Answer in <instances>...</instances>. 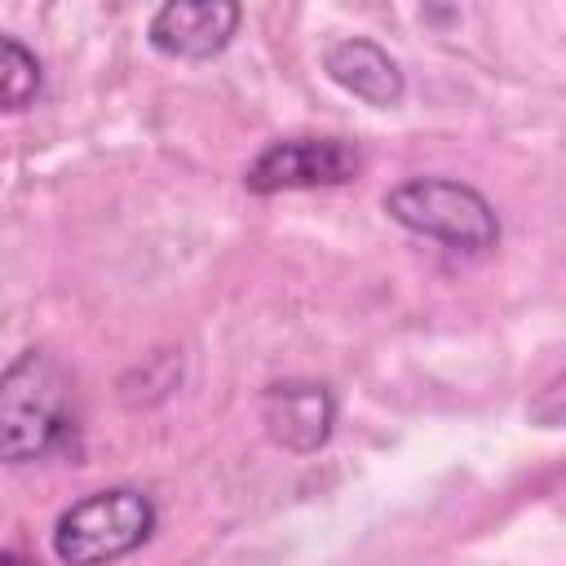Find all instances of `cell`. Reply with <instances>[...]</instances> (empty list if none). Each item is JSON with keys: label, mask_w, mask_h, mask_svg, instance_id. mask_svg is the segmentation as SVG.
Listing matches in <instances>:
<instances>
[{"label": "cell", "mask_w": 566, "mask_h": 566, "mask_svg": "<svg viewBox=\"0 0 566 566\" xmlns=\"http://www.w3.org/2000/svg\"><path fill=\"white\" fill-rule=\"evenodd\" d=\"M71 424V385L44 349L18 354L0 376V460L31 464Z\"/></svg>", "instance_id": "cell-1"}, {"label": "cell", "mask_w": 566, "mask_h": 566, "mask_svg": "<svg viewBox=\"0 0 566 566\" xmlns=\"http://www.w3.org/2000/svg\"><path fill=\"white\" fill-rule=\"evenodd\" d=\"M385 212L398 226L424 239H438L455 252H486L500 239V221L486 195H478L464 181H447V177H411L394 186L385 195Z\"/></svg>", "instance_id": "cell-2"}, {"label": "cell", "mask_w": 566, "mask_h": 566, "mask_svg": "<svg viewBox=\"0 0 566 566\" xmlns=\"http://www.w3.org/2000/svg\"><path fill=\"white\" fill-rule=\"evenodd\" d=\"M155 531V504L133 486L93 491L71 504L53 526V553L71 566L111 562L142 548Z\"/></svg>", "instance_id": "cell-3"}, {"label": "cell", "mask_w": 566, "mask_h": 566, "mask_svg": "<svg viewBox=\"0 0 566 566\" xmlns=\"http://www.w3.org/2000/svg\"><path fill=\"white\" fill-rule=\"evenodd\" d=\"M363 168L358 150L340 137H283L270 142L243 172V186L252 195H279V190H314V186H345Z\"/></svg>", "instance_id": "cell-4"}, {"label": "cell", "mask_w": 566, "mask_h": 566, "mask_svg": "<svg viewBox=\"0 0 566 566\" xmlns=\"http://www.w3.org/2000/svg\"><path fill=\"white\" fill-rule=\"evenodd\" d=\"M239 31V0H164L146 27L164 57L208 62Z\"/></svg>", "instance_id": "cell-5"}, {"label": "cell", "mask_w": 566, "mask_h": 566, "mask_svg": "<svg viewBox=\"0 0 566 566\" xmlns=\"http://www.w3.org/2000/svg\"><path fill=\"white\" fill-rule=\"evenodd\" d=\"M261 420L279 447L305 455V451H318L327 442L332 420H336V402H332L327 385L283 380V385H270L261 394Z\"/></svg>", "instance_id": "cell-6"}, {"label": "cell", "mask_w": 566, "mask_h": 566, "mask_svg": "<svg viewBox=\"0 0 566 566\" xmlns=\"http://www.w3.org/2000/svg\"><path fill=\"white\" fill-rule=\"evenodd\" d=\"M323 66H327V75L345 93L363 97L367 106H394V102H402V88H407L402 84V71H398V62L376 40H363V35L336 40L327 49Z\"/></svg>", "instance_id": "cell-7"}, {"label": "cell", "mask_w": 566, "mask_h": 566, "mask_svg": "<svg viewBox=\"0 0 566 566\" xmlns=\"http://www.w3.org/2000/svg\"><path fill=\"white\" fill-rule=\"evenodd\" d=\"M40 93V62L35 53L0 31V111H22Z\"/></svg>", "instance_id": "cell-8"}]
</instances>
